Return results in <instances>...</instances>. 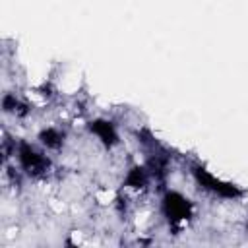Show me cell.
<instances>
[{"label":"cell","mask_w":248,"mask_h":248,"mask_svg":"<svg viewBox=\"0 0 248 248\" xmlns=\"http://www.w3.org/2000/svg\"><path fill=\"white\" fill-rule=\"evenodd\" d=\"M93 130H95V132L101 136V140H103V141H107V143L114 140L112 128H110L108 124H105V122H95V124H93Z\"/></svg>","instance_id":"3"},{"label":"cell","mask_w":248,"mask_h":248,"mask_svg":"<svg viewBox=\"0 0 248 248\" xmlns=\"http://www.w3.org/2000/svg\"><path fill=\"white\" fill-rule=\"evenodd\" d=\"M19 157H21V163H23L29 170H39V169L45 165V161H43V159H41L33 149H29L27 145H23V147H21Z\"/></svg>","instance_id":"2"},{"label":"cell","mask_w":248,"mask_h":248,"mask_svg":"<svg viewBox=\"0 0 248 248\" xmlns=\"http://www.w3.org/2000/svg\"><path fill=\"white\" fill-rule=\"evenodd\" d=\"M167 209H169V215L172 219H182V217L188 215V203H186V200H182L176 194H170L167 198Z\"/></svg>","instance_id":"1"}]
</instances>
